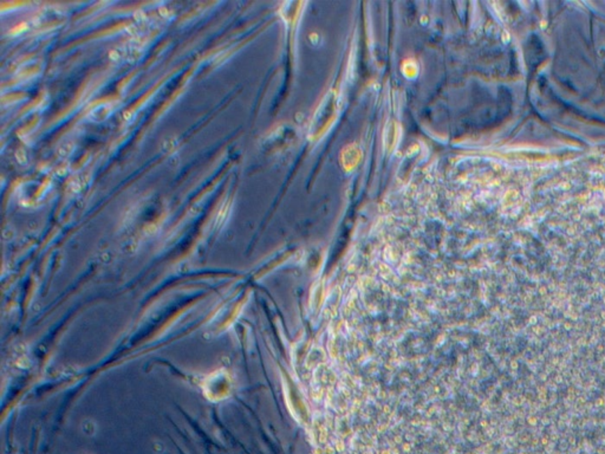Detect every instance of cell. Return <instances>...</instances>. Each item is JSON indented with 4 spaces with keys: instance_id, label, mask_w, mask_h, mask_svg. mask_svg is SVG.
<instances>
[{
    "instance_id": "obj_1",
    "label": "cell",
    "mask_w": 605,
    "mask_h": 454,
    "mask_svg": "<svg viewBox=\"0 0 605 454\" xmlns=\"http://www.w3.org/2000/svg\"><path fill=\"white\" fill-rule=\"evenodd\" d=\"M337 96L335 94H329L328 96L324 98L323 102L320 105V108L315 114V117L310 128V135L313 139H318L322 135L328 131L329 127L331 126L336 115H337Z\"/></svg>"
}]
</instances>
